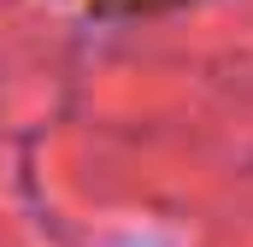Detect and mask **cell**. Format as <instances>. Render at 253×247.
Masks as SVG:
<instances>
[{
    "label": "cell",
    "instance_id": "cell-1",
    "mask_svg": "<svg viewBox=\"0 0 253 247\" xmlns=\"http://www.w3.org/2000/svg\"><path fill=\"white\" fill-rule=\"evenodd\" d=\"M83 12H159V6H183V0H65Z\"/></svg>",
    "mask_w": 253,
    "mask_h": 247
}]
</instances>
